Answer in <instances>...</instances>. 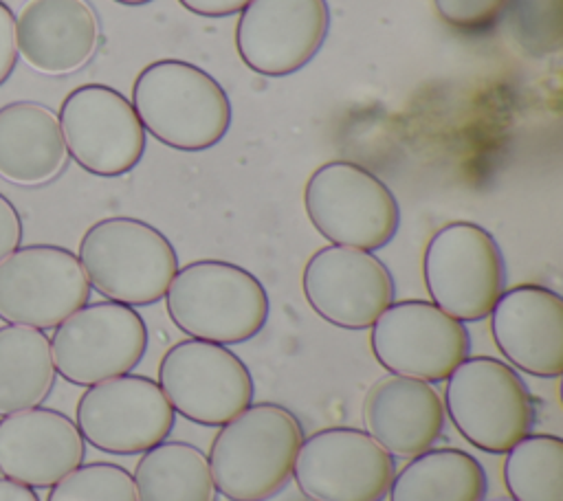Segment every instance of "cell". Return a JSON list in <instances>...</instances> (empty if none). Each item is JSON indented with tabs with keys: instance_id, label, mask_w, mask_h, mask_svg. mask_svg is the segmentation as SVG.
<instances>
[{
	"instance_id": "obj_28",
	"label": "cell",
	"mask_w": 563,
	"mask_h": 501,
	"mask_svg": "<svg viewBox=\"0 0 563 501\" xmlns=\"http://www.w3.org/2000/svg\"><path fill=\"white\" fill-rule=\"evenodd\" d=\"M508 0H433L438 15L453 29L479 33L504 15Z\"/></svg>"
},
{
	"instance_id": "obj_5",
	"label": "cell",
	"mask_w": 563,
	"mask_h": 501,
	"mask_svg": "<svg viewBox=\"0 0 563 501\" xmlns=\"http://www.w3.org/2000/svg\"><path fill=\"white\" fill-rule=\"evenodd\" d=\"M444 413L475 448L506 453L530 433L534 402L508 363L466 356L446 378Z\"/></svg>"
},
{
	"instance_id": "obj_8",
	"label": "cell",
	"mask_w": 563,
	"mask_h": 501,
	"mask_svg": "<svg viewBox=\"0 0 563 501\" xmlns=\"http://www.w3.org/2000/svg\"><path fill=\"white\" fill-rule=\"evenodd\" d=\"M147 352V325L125 303H86L51 338L55 371L79 387L130 374Z\"/></svg>"
},
{
	"instance_id": "obj_18",
	"label": "cell",
	"mask_w": 563,
	"mask_h": 501,
	"mask_svg": "<svg viewBox=\"0 0 563 501\" xmlns=\"http://www.w3.org/2000/svg\"><path fill=\"white\" fill-rule=\"evenodd\" d=\"M86 455L77 424L44 407L22 409L0 417V472L29 488H51Z\"/></svg>"
},
{
	"instance_id": "obj_7",
	"label": "cell",
	"mask_w": 563,
	"mask_h": 501,
	"mask_svg": "<svg viewBox=\"0 0 563 501\" xmlns=\"http://www.w3.org/2000/svg\"><path fill=\"white\" fill-rule=\"evenodd\" d=\"M422 272L433 303L462 323L488 316L506 283L495 237L473 222H451L435 231L424 250Z\"/></svg>"
},
{
	"instance_id": "obj_26",
	"label": "cell",
	"mask_w": 563,
	"mask_h": 501,
	"mask_svg": "<svg viewBox=\"0 0 563 501\" xmlns=\"http://www.w3.org/2000/svg\"><path fill=\"white\" fill-rule=\"evenodd\" d=\"M46 501H139L132 475L110 461L79 464L51 486Z\"/></svg>"
},
{
	"instance_id": "obj_14",
	"label": "cell",
	"mask_w": 563,
	"mask_h": 501,
	"mask_svg": "<svg viewBox=\"0 0 563 501\" xmlns=\"http://www.w3.org/2000/svg\"><path fill=\"white\" fill-rule=\"evenodd\" d=\"M369 343L387 371L424 382L446 380L471 347L464 323L422 299L391 303L372 323Z\"/></svg>"
},
{
	"instance_id": "obj_17",
	"label": "cell",
	"mask_w": 563,
	"mask_h": 501,
	"mask_svg": "<svg viewBox=\"0 0 563 501\" xmlns=\"http://www.w3.org/2000/svg\"><path fill=\"white\" fill-rule=\"evenodd\" d=\"M497 349L517 369L556 378L563 371V299L537 283L504 290L490 310Z\"/></svg>"
},
{
	"instance_id": "obj_29",
	"label": "cell",
	"mask_w": 563,
	"mask_h": 501,
	"mask_svg": "<svg viewBox=\"0 0 563 501\" xmlns=\"http://www.w3.org/2000/svg\"><path fill=\"white\" fill-rule=\"evenodd\" d=\"M18 62L15 13L0 0V86L11 77Z\"/></svg>"
},
{
	"instance_id": "obj_4",
	"label": "cell",
	"mask_w": 563,
	"mask_h": 501,
	"mask_svg": "<svg viewBox=\"0 0 563 501\" xmlns=\"http://www.w3.org/2000/svg\"><path fill=\"white\" fill-rule=\"evenodd\" d=\"M77 259L90 288L125 305L156 303L178 270L176 248L156 226L121 215L88 226Z\"/></svg>"
},
{
	"instance_id": "obj_3",
	"label": "cell",
	"mask_w": 563,
	"mask_h": 501,
	"mask_svg": "<svg viewBox=\"0 0 563 501\" xmlns=\"http://www.w3.org/2000/svg\"><path fill=\"white\" fill-rule=\"evenodd\" d=\"M165 303L180 332L218 345L244 343L268 321V294L262 281L222 259H198L176 270Z\"/></svg>"
},
{
	"instance_id": "obj_32",
	"label": "cell",
	"mask_w": 563,
	"mask_h": 501,
	"mask_svg": "<svg viewBox=\"0 0 563 501\" xmlns=\"http://www.w3.org/2000/svg\"><path fill=\"white\" fill-rule=\"evenodd\" d=\"M0 501H40V499L33 488L2 477L0 479Z\"/></svg>"
},
{
	"instance_id": "obj_13",
	"label": "cell",
	"mask_w": 563,
	"mask_h": 501,
	"mask_svg": "<svg viewBox=\"0 0 563 501\" xmlns=\"http://www.w3.org/2000/svg\"><path fill=\"white\" fill-rule=\"evenodd\" d=\"M396 475L389 455L367 431L321 428L299 446L292 477L314 501H383Z\"/></svg>"
},
{
	"instance_id": "obj_15",
	"label": "cell",
	"mask_w": 563,
	"mask_h": 501,
	"mask_svg": "<svg viewBox=\"0 0 563 501\" xmlns=\"http://www.w3.org/2000/svg\"><path fill=\"white\" fill-rule=\"evenodd\" d=\"M310 308L328 323L345 330L369 327L394 303V279L369 250L323 246L306 264L301 277Z\"/></svg>"
},
{
	"instance_id": "obj_30",
	"label": "cell",
	"mask_w": 563,
	"mask_h": 501,
	"mask_svg": "<svg viewBox=\"0 0 563 501\" xmlns=\"http://www.w3.org/2000/svg\"><path fill=\"white\" fill-rule=\"evenodd\" d=\"M22 218L15 204L0 193V261L22 244Z\"/></svg>"
},
{
	"instance_id": "obj_19",
	"label": "cell",
	"mask_w": 563,
	"mask_h": 501,
	"mask_svg": "<svg viewBox=\"0 0 563 501\" xmlns=\"http://www.w3.org/2000/svg\"><path fill=\"white\" fill-rule=\"evenodd\" d=\"M18 55L37 73L84 68L99 44V20L86 0H26L15 15Z\"/></svg>"
},
{
	"instance_id": "obj_27",
	"label": "cell",
	"mask_w": 563,
	"mask_h": 501,
	"mask_svg": "<svg viewBox=\"0 0 563 501\" xmlns=\"http://www.w3.org/2000/svg\"><path fill=\"white\" fill-rule=\"evenodd\" d=\"M508 29L530 55L556 53L563 35V0H508Z\"/></svg>"
},
{
	"instance_id": "obj_20",
	"label": "cell",
	"mask_w": 563,
	"mask_h": 501,
	"mask_svg": "<svg viewBox=\"0 0 563 501\" xmlns=\"http://www.w3.org/2000/svg\"><path fill=\"white\" fill-rule=\"evenodd\" d=\"M444 415V402L431 382L398 374L376 380L363 402L367 433L389 455L407 459L438 442Z\"/></svg>"
},
{
	"instance_id": "obj_1",
	"label": "cell",
	"mask_w": 563,
	"mask_h": 501,
	"mask_svg": "<svg viewBox=\"0 0 563 501\" xmlns=\"http://www.w3.org/2000/svg\"><path fill=\"white\" fill-rule=\"evenodd\" d=\"M301 442V424L282 404L246 407L211 442L207 459L216 492L229 501L273 499L290 481Z\"/></svg>"
},
{
	"instance_id": "obj_9",
	"label": "cell",
	"mask_w": 563,
	"mask_h": 501,
	"mask_svg": "<svg viewBox=\"0 0 563 501\" xmlns=\"http://www.w3.org/2000/svg\"><path fill=\"white\" fill-rule=\"evenodd\" d=\"M158 387L176 413L202 426H222L253 404L249 367L227 345L198 338L165 352Z\"/></svg>"
},
{
	"instance_id": "obj_6",
	"label": "cell",
	"mask_w": 563,
	"mask_h": 501,
	"mask_svg": "<svg viewBox=\"0 0 563 501\" xmlns=\"http://www.w3.org/2000/svg\"><path fill=\"white\" fill-rule=\"evenodd\" d=\"M303 207L328 242L369 253L387 246L400 224V209L389 187L350 160L317 167L306 182Z\"/></svg>"
},
{
	"instance_id": "obj_11",
	"label": "cell",
	"mask_w": 563,
	"mask_h": 501,
	"mask_svg": "<svg viewBox=\"0 0 563 501\" xmlns=\"http://www.w3.org/2000/svg\"><path fill=\"white\" fill-rule=\"evenodd\" d=\"M68 156L88 174L114 178L132 171L145 152V127L119 90L84 84L70 90L57 114Z\"/></svg>"
},
{
	"instance_id": "obj_10",
	"label": "cell",
	"mask_w": 563,
	"mask_h": 501,
	"mask_svg": "<svg viewBox=\"0 0 563 501\" xmlns=\"http://www.w3.org/2000/svg\"><path fill=\"white\" fill-rule=\"evenodd\" d=\"M88 299L86 272L64 246H18L0 261V319L9 325L51 330Z\"/></svg>"
},
{
	"instance_id": "obj_33",
	"label": "cell",
	"mask_w": 563,
	"mask_h": 501,
	"mask_svg": "<svg viewBox=\"0 0 563 501\" xmlns=\"http://www.w3.org/2000/svg\"><path fill=\"white\" fill-rule=\"evenodd\" d=\"M114 2L128 4V7H141V4H147V2H152V0H114Z\"/></svg>"
},
{
	"instance_id": "obj_22",
	"label": "cell",
	"mask_w": 563,
	"mask_h": 501,
	"mask_svg": "<svg viewBox=\"0 0 563 501\" xmlns=\"http://www.w3.org/2000/svg\"><path fill=\"white\" fill-rule=\"evenodd\" d=\"M486 472L460 448H429L394 475L389 501H484Z\"/></svg>"
},
{
	"instance_id": "obj_2",
	"label": "cell",
	"mask_w": 563,
	"mask_h": 501,
	"mask_svg": "<svg viewBox=\"0 0 563 501\" xmlns=\"http://www.w3.org/2000/svg\"><path fill=\"white\" fill-rule=\"evenodd\" d=\"M132 105L145 132L183 152L213 147L231 125L224 88L207 70L183 59L145 66L134 79Z\"/></svg>"
},
{
	"instance_id": "obj_23",
	"label": "cell",
	"mask_w": 563,
	"mask_h": 501,
	"mask_svg": "<svg viewBox=\"0 0 563 501\" xmlns=\"http://www.w3.org/2000/svg\"><path fill=\"white\" fill-rule=\"evenodd\" d=\"M51 338L35 327H0V415L40 407L55 382Z\"/></svg>"
},
{
	"instance_id": "obj_24",
	"label": "cell",
	"mask_w": 563,
	"mask_h": 501,
	"mask_svg": "<svg viewBox=\"0 0 563 501\" xmlns=\"http://www.w3.org/2000/svg\"><path fill=\"white\" fill-rule=\"evenodd\" d=\"M139 501H216L207 455L187 442H161L134 468Z\"/></svg>"
},
{
	"instance_id": "obj_12",
	"label": "cell",
	"mask_w": 563,
	"mask_h": 501,
	"mask_svg": "<svg viewBox=\"0 0 563 501\" xmlns=\"http://www.w3.org/2000/svg\"><path fill=\"white\" fill-rule=\"evenodd\" d=\"M75 415L90 446L112 455H136L167 439L176 411L156 380L123 374L90 385Z\"/></svg>"
},
{
	"instance_id": "obj_34",
	"label": "cell",
	"mask_w": 563,
	"mask_h": 501,
	"mask_svg": "<svg viewBox=\"0 0 563 501\" xmlns=\"http://www.w3.org/2000/svg\"><path fill=\"white\" fill-rule=\"evenodd\" d=\"M288 501H314V499H310V497L301 494V497H292V499H288Z\"/></svg>"
},
{
	"instance_id": "obj_16",
	"label": "cell",
	"mask_w": 563,
	"mask_h": 501,
	"mask_svg": "<svg viewBox=\"0 0 563 501\" xmlns=\"http://www.w3.org/2000/svg\"><path fill=\"white\" fill-rule=\"evenodd\" d=\"M235 26V48L246 68L284 77L303 68L330 29L325 0H251Z\"/></svg>"
},
{
	"instance_id": "obj_21",
	"label": "cell",
	"mask_w": 563,
	"mask_h": 501,
	"mask_svg": "<svg viewBox=\"0 0 563 501\" xmlns=\"http://www.w3.org/2000/svg\"><path fill=\"white\" fill-rule=\"evenodd\" d=\"M68 160L57 114L33 101L0 108V178L40 187L57 178Z\"/></svg>"
},
{
	"instance_id": "obj_25",
	"label": "cell",
	"mask_w": 563,
	"mask_h": 501,
	"mask_svg": "<svg viewBox=\"0 0 563 501\" xmlns=\"http://www.w3.org/2000/svg\"><path fill=\"white\" fill-rule=\"evenodd\" d=\"M504 483L512 501H563V439L521 437L506 450Z\"/></svg>"
},
{
	"instance_id": "obj_31",
	"label": "cell",
	"mask_w": 563,
	"mask_h": 501,
	"mask_svg": "<svg viewBox=\"0 0 563 501\" xmlns=\"http://www.w3.org/2000/svg\"><path fill=\"white\" fill-rule=\"evenodd\" d=\"M187 11L205 18H224L240 13L251 0H178Z\"/></svg>"
}]
</instances>
